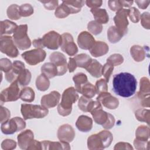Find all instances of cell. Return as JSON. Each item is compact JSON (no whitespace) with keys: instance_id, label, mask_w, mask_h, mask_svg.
<instances>
[{"instance_id":"41","label":"cell","mask_w":150,"mask_h":150,"mask_svg":"<svg viewBox=\"0 0 150 150\" xmlns=\"http://www.w3.org/2000/svg\"><path fill=\"white\" fill-rule=\"evenodd\" d=\"M8 17L12 20H18L21 16L19 12V6L16 4H12L9 6L6 10Z\"/></svg>"},{"instance_id":"39","label":"cell","mask_w":150,"mask_h":150,"mask_svg":"<svg viewBox=\"0 0 150 150\" xmlns=\"http://www.w3.org/2000/svg\"><path fill=\"white\" fill-rule=\"evenodd\" d=\"M135 115L137 120L141 122H145L149 125L150 111L148 109L139 108L135 112Z\"/></svg>"},{"instance_id":"49","label":"cell","mask_w":150,"mask_h":150,"mask_svg":"<svg viewBox=\"0 0 150 150\" xmlns=\"http://www.w3.org/2000/svg\"><path fill=\"white\" fill-rule=\"evenodd\" d=\"M13 66V63L11 61L7 58H2L0 60V68L1 71H4L5 73L9 71Z\"/></svg>"},{"instance_id":"22","label":"cell","mask_w":150,"mask_h":150,"mask_svg":"<svg viewBox=\"0 0 150 150\" xmlns=\"http://www.w3.org/2000/svg\"><path fill=\"white\" fill-rule=\"evenodd\" d=\"M43 149H70V146L69 143L63 141H41Z\"/></svg>"},{"instance_id":"21","label":"cell","mask_w":150,"mask_h":150,"mask_svg":"<svg viewBox=\"0 0 150 150\" xmlns=\"http://www.w3.org/2000/svg\"><path fill=\"white\" fill-rule=\"evenodd\" d=\"M109 50L108 45L102 41H96L93 47L89 50L90 54L95 57H98L106 54Z\"/></svg>"},{"instance_id":"27","label":"cell","mask_w":150,"mask_h":150,"mask_svg":"<svg viewBox=\"0 0 150 150\" xmlns=\"http://www.w3.org/2000/svg\"><path fill=\"white\" fill-rule=\"evenodd\" d=\"M130 53L133 59L137 62L143 61L146 56V51L139 45H134L130 49Z\"/></svg>"},{"instance_id":"1","label":"cell","mask_w":150,"mask_h":150,"mask_svg":"<svg viewBox=\"0 0 150 150\" xmlns=\"http://www.w3.org/2000/svg\"><path fill=\"white\" fill-rule=\"evenodd\" d=\"M137 85L136 78L129 73H120L113 77V91L120 97L127 98L133 96L135 93Z\"/></svg>"},{"instance_id":"47","label":"cell","mask_w":150,"mask_h":150,"mask_svg":"<svg viewBox=\"0 0 150 150\" xmlns=\"http://www.w3.org/2000/svg\"><path fill=\"white\" fill-rule=\"evenodd\" d=\"M128 17L133 23H137L140 20L141 13L135 7H131L128 9Z\"/></svg>"},{"instance_id":"20","label":"cell","mask_w":150,"mask_h":150,"mask_svg":"<svg viewBox=\"0 0 150 150\" xmlns=\"http://www.w3.org/2000/svg\"><path fill=\"white\" fill-rule=\"evenodd\" d=\"M77 128L83 132H87L90 131L93 127V120L84 115L79 116L76 122Z\"/></svg>"},{"instance_id":"26","label":"cell","mask_w":150,"mask_h":150,"mask_svg":"<svg viewBox=\"0 0 150 150\" xmlns=\"http://www.w3.org/2000/svg\"><path fill=\"white\" fill-rule=\"evenodd\" d=\"M103 66L96 59H92L89 65L85 69L93 77H100L102 76Z\"/></svg>"},{"instance_id":"59","label":"cell","mask_w":150,"mask_h":150,"mask_svg":"<svg viewBox=\"0 0 150 150\" xmlns=\"http://www.w3.org/2000/svg\"><path fill=\"white\" fill-rule=\"evenodd\" d=\"M67 67H68V69H69V71L70 73L73 72L75 70V69L77 68V64H76V61L73 57L69 58V60L67 63Z\"/></svg>"},{"instance_id":"48","label":"cell","mask_w":150,"mask_h":150,"mask_svg":"<svg viewBox=\"0 0 150 150\" xmlns=\"http://www.w3.org/2000/svg\"><path fill=\"white\" fill-rule=\"evenodd\" d=\"M114 70V66L110 64L106 63L102 68V75L104 76V79L108 83L109 81L111 75L112 74Z\"/></svg>"},{"instance_id":"17","label":"cell","mask_w":150,"mask_h":150,"mask_svg":"<svg viewBox=\"0 0 150 150\" xmlns=\"http://www.w3.org/2000/svg\"><path fill=\"white\" fill-rule=\"evenodd\" d=\"M18 144L22 149H28L34 141V134L30 129H26L18 135Z\"/></svg>"},{"instance_id":"62","label":"cell","mask_w":150,"mask_h":150,"mask_svg":"<svg viewBox=\"0 0 150 150\" xmlns=\"http://www.w3.org/2000/svg\"><path fill=\"white\" fill-rule=\"evenodd\" d=\"M33 45L34 46V47H35L36 48H40V49H43V43H42V38H38L36 39H34L32 42Z\"/></svg>"},{"instance_id":"19","label":"cell","mask_w":150,"mask_h":150,"mask_svg":"<svg viewBox=\"0 0 150 150\" xmlns=\"http://www.w3.org/2000/svg\"><path fill=\"white\" fill-rule=\"evenodd\" d=\"M25 69V66L23 62L20 60L14 61L12 69L5 73V79L11 83L16 81L19 74Z\"/></svg>"},{"instance_id":"50","label":"cell","mask_w":150,"mask_h":150,"mask_svg":"<svg viewBox=\"0 0 150 150\" xmlns=\"http://www.w3.org/2000/svg\"><path fill=\"white\" fill-rule=\"evenodd\" d=\"M142 26L146 29H150V15L148 12H143L140 16Z\"/></svg>"},{"instance_id":"34","label":"cell","mask_w":150,"mask_h":150,"mask_svg":"<svg viewBox=\"0 0 150 150\" xmlns=\"http://www.w3.org/2000/svg\"><path fill=\"white\" fill-rule=\"evenodd\" d=\"M36 87L39 91H46L50 86V81L49 78L43 74H40L36 80Z\"/></svg>"},{"instance_id":"5","label":"cell","mask_w":150,"mask_h":150,"mask_svg":"<svg viewBox=\"0 0 150 150\" xmlns=\"http://www.w3.org/2000/svg\"><path fill=\"white\" fill-rule=\"evenodd\" d=\"M28 25L26 24L18 26L13 34L15 44L20 50L28 49L31 46V41L28 35Z\"/></svg>"},{"instance_id":"31","label":"cell","mask_w":150,"mask_h":150,"mask_svg":"<svg viewBox=\"0 0 150 150\" xmlns=\"http://www.w3.org/2000/svg\"><path fill=\"white\" fill-rule=\"evenodd\" d=\"M93 103L94 101L91 98L82 96L79 99L78 107L83 112H90Z\"/></svg>"},{"instance_id":"56","label":"cell","mask_w":150,"mask_h":150,"mask_svg":"<svg viewBox=\"0 0 150 150\" xmlns=\"http://www.w3.org/2000/svg\"><path fill=\"white\" fill-rule=\"evenodd\" d=\"M115 122V118H114V116L112 114L108 113V119H107L106 122L104 124H103L102 125V127L104 128H105V129H111L114 126Z\"/></svg>"},{"instance_id":"58","label":"cell","mask_w":150,"mask_h":150,"mask_svg":"<svg viewBox=\"0 0 150 150\" xmlns=\"http://www.w3.org/2000/svg\"><path fill=\"white\" fill-rule=\"evenodd\" d=\"M114 150L118 149H133L132 146L128 142H120L115 144V146L114 147Z\"/></svg>"},{"instance_id":"60","label":"cell","mask_w":150,"mask_h":150,"mask_svg":"<svg viewBox=\"0 0 150 150\" xmlns=\"http://www.w3.org/2000/svg\"><path fill=\"white\" fill-rule=\"evenodd\" d=\"M135 3L137 4L138 6L140 8V9H146L149 3H150V1H145V0H137V1H135Z\"/></svg>"},{"instance_id":"11","label":"cell","mask_w":150,"mask_h":150,"mask_svg":"<svg viewBox=\"0 0 150 150\" xmlns=\"http://www.w3.org/2000/svg\"><path fill=\"white\" fill-rule=\"evenodd\" d=\"M43 47L51 50H56L60 47L62 42V37L59 33L52 30L43 36L42 38Z\"/></svg>"},{"instance_id":"54","label":"cell","mask_w":150,"mask_h":150,"mask_svg":"<svg viewBox=\"0 0 150 150\" xmlns=\"http://www.w3.org/2000/svg\"><path fill=\"white\" fill-rule=\"evenodd\" d=\"M40 2L43 4L44 7L47 10H53L56 9L58 6V1L53 0V1H40Z\"/></svg>"},{"instance_id":"43","label":"cell","mask_w":150,"mask_h":150,"mask_svg":"<svg viewBox=\"0 0 150 150\" xmlns=\"http://www.w3.org/2000/svg\"><path fill=\"white\" fill-rule=\"evenodd\" d=\"M87 29L91 35H97L102 32L103 26L96 21H91L88 22Z\"/></svg>"},{"instance_id":"3","label":"cell","mask_w":150,"mask_h":150,"mask_svg":"<svg viewBox=\"0 0 150 150\" xmlns=\"http://www.w3.org/2000/svg\"><path fill=\"white\" fill-rule=\"evenodd\" d=\"M113 139V135L108 130L90 135L87 139V147L90 150L103 149L108 147Z\"/></svg>"},{"instance_id":"61","label":"cell","mask_w":150,"mask_h":150,"mask_svg":"<svg viewBox=\"0 0 150 150\" xmlns=\"http://www.w3.org/2000/svg\"><path fill=\"white\" fill-rule=\"evenodd\" d=\"M28 149H33H33H38V150L43 149L42 142L35 139L33 143L29 146Z\"/></svg>"},{"instance_id":"4","label":"cell","mask_w":150,"mask_h":150,"mask_svg":"<svg viewBox=\"0 0 150 150\" xmlns=\"http://www.w3.org/2000/svg\"><path fill=\"white\" fill-rule=\"evenodd\" d=\"M21 112L25 120L32 118H42L46 117L48 113V108L42 105L30 104H21Z\"/></svg>"},{"instance_id":"28","label":"cell","mask_w":150,"mask_h":150,"mask_svg":"<svg viewBox=\"0 0 150 150\" xmlns=\"http://www.w3.org/2000/svg\"><path fill=\"white\" fill-rule=\"evenodd\" d=\"M90 113L93 117L94 122L97 124L103 125L106 122L108 119V113L103 110L102 108L96 109L90 112Z\"/></svg>"},{"instance_id":"14","label":"cell","mask_w":150,"mask_h":150,"mask_svg":"<svg viewBox=\"0 0 150 150\" xmlns=\"http://www.w3.org/2000/svg\"><path fill=\"white\" fill-rule=\"evenodd\" d=\"M96 100L100 102L104 107L110 110L116 109L119 105L118 99L112 96L108 91L98 94Z\"/></svg>"},{"instance_id":"7","label":"cell","mask_w":150,"mask_h":150,"mask_svg":"<svg viewBox=\"0 0 150 150\" xmlns=\"http://www.w3.org/2000/svg\"><path fill=\"white\" fill-rule=\"evenodd\" d=\"M0 50L10 57H16L19 55L18 47L14 43L13 37L11 36H1Z\"/></svg>"},{"instance_id":"36","label":"cell","mask_w":150,"mask_h":150,"mask_svg":"<svg viewBox=\"0 0 150 150\" xmlns=\"http://www.w3.org/2000/svg\"><path fill=\"white\" fill-rule=\"evenodd\" d=\"M73 80L75 85L74 88L79 93H80L82 86L88 81L87 76L83 73H79L75 74L73 77Z\"/></svg>"},{"instance_id":"35","label":"cell","mask_w":150,"mask_h":150,"mask_svg":"<svg viewBox=\"0 0 150 150\" xmlns=\"http://www.w3.org/2000/svg\"><path fill=\"white\" fill-rule=\"evenodd\" d=\"M35 94L34 90L29 87L23 88L20 92L19 98L25 102H32L35 99Z\"/></svg>"},{"instance_id":"37","label":"cell","mask_w":150,"mask_h":150,"mask_svg":"<svg viewBox=\"0 0 150 150\" xmlns=\"http://www.w3.org/2000/svg\"><path fill=\"white\" fill-rule=\"evenodd\" d=\"M122 37L115 26H111L108 28L107 30V38L111 43L118 42Z\"/></svg>"},{"instance_id":"64","label":"cell","mask_w":150,"mask_h":150,"mask_svg":"<svg viewBox=\"0 0 150 150\" xmlns=\"http://www.w3.org/2000/svg\"><path fill=\"white\" fill-rule=\"evenodd\" d=\"M122 7H127V8H131V5L133 4V1H120Z\"/></svg>"},{"instance_id":"55","label":"cell","mask_w":150,"mask_h":150,"mask_svg":"<svg viewBox=\"0 0 150 150\" xmlns=\"http://www.w3.org/2000/svg\"><path fill=\"white\" fill-rule=\"evenodd\" d=\"M108 4L110 9L114 12H117L122 9V6L120 1H108Z\"/></svg>"},{"instance_id":"12","label":"cell","mask_w":150,"mask_h":150,"mask_svg":"<svg viewBox=\"0 0 150 150\" xmlns=\"http://www.w3.org/2000/svg\"><path fill=\"white\" fill-rule=\"evenodd\" d=\"M49 59L57 68V76L64 75L68 69L66 57L59 52H54L50 54Z\"/></svg>"},{"instance_id":"40","label":"cell","mask_w":150,"mask_h":150,"mask_svg":"<svg viewBox=\"0 0 150 150\" xmlns=\"http://www.w3.org/2000/svg\"><path fill=\"white\" fill-rule=\"evenodd\" d=\"M31 73L30 71L26 69H23L19 74L17 81L21 86H26L29 84L31 80Z\"/></svg>"},{"instance_id":"32","label":"cell","mask_w":150,"mask_h":150,"mask_svg":"<svg viewBox=\"0 0 150 150\" xmlns=\"http://www.w3.org/2000/svg\"><path fill=\"white\" fill-rule=\"evenodd\" d=\"M149 127L144 125L139 126L135 131V139L143 141H149Z\"/></svg>"},{"instance_id":"33","label":"cell","mask_w":150,"mask_h":150,"mask_svg":"<svg viewBox=\"0 0 150 150\" xmlns=\"http://www.w3.org/2000/svg\"><path fill=\"white\" fill-rule=\"evenodd\" d=\"M74 59L76 61L77 66L86 69L92 61L91 57L86 53H81L74 56Z\"/></svg>"},{"instance_id":"38","label":"cell","mask_w":150,"mask_h":150,"mask_svg":"<svg viewBox=\"0 0 150 150\" xmlns=\"http://www.w3.org/2000/svg\"><path fill=\"white\" fill-rule=\"evenodd\" d=\"M80 94L86 97L90 98H93L96 94L95 86L87 81L82 86Z\"/></svg>"},{"instance_id":"2","label":"cell","mask_w":150,"mask_h":150,"mask_svg":"<svg viewBox=\"0 0 150 150\" xmlns=\"http://www.w3.org/2000/svg\"><path fill=\"white\" fill-rule=\"evenodd\" d=\"M77 92L73 87H69L63 91L61 102L57 106V112L60 115L65 117L71 114L73 104L79 98Z\"/></svg>"},{"instance_id":"8","label":"cell","mask_w":150,"mask_h":150,"mask_svg":"<svg viewBox=\"0 0 150 150\" xmlns=\"http://www.w3.org/2000/svg\"><path fill=\"white\" fill-rule=\"evenodd\" d=\"M129 10L128 9H121L116 12V15L114 17V22L115 27L117 28L120 33L124 36L128 32V16Z\"/></svg>"},{"instance_id":"10","label":"cell","mask_w":150,"mask_h":150,"mask_svg":"<svg viewBox=\"0 0 150 150\" xmlns=\"http://www.w3.org/2000/svg\"><path fill=\"white\" fill-rule=\"evenodd\" d=\"M18 82L15 81L6 88L3 90L0 94V100L1 105L3 103L15 101L19 98L20 90Z\"/></svg>"},{"instance_id":"45","label":"cell","mask_w":150,"mask_h":150,"mask_svg":"<svg viewBox=\"0 0 150 150\" xmlns=\"http://www.w3.org/2000/svg\"><path fill=\"white\" fill-rule=\"evenodd\" d=\"M33 6L29 4H24L19 6V12L21 17H28L33 13Z\"/></svg>"},{"instance_id":"13","label":"cell","mask_w":150,"mask_h":150,"mask_svg":"<svg viewBox=\"0 0 150 150\" xmlns=\"http://www.w3.org/2000/svg\"><path fill=\"white\" fill-rule=\"evenodd\" d=\"M62 42L61 49L62 51L70 56L75 55L78 52V48L74 42L73 38L69 33H64L62 35Z\"/></svg>"},{"instance_id":"44","label":"cell","mask_w":150,"mask_h":150,"mask_svg":"<svg viewBox=\"0 0 150 150\" xmlns=\"http://www.w3.org/2000/svg\"><path fill=\"white\" fill-rule=\"evenodd\" d=\"M124 62L123 56L119 53H114L110 56L107 59V63L114 66H117L122 64Z\"/></svg>"},{"instance_id":"9","label":"cell","mask_w":150,"mask_h":150,"mask_svg":"<svg viewBox=\"0 0 150 150\" xmlns=\"http://www.w3.org/2000/svg\"><path fill=\"white\" fill-rule=\"evenodd\" d=\"M21 56L28 64L35 66L45 59L46 53L43 49L36 48L23 52Z\"/></svg>"},{"instance_id":"6","label":"cell","mask_w":150,"mask_h":150,"mask_svg":"<svg viewBox=\"0 0 150 150\" xmlns=\"http://www.w3.org/2000/svg\"><path fill=\"white\" fill-rule=\"evenodd\" d=\"M25 127L26 122L25 120L21 117H15L2 123L1 130L4 134L11 135L17 131L23 130Z\"/></svg>"},{"instance_id":"30","label":"cell","mask_w":150,"mask_h":150,"mask_svg":"<svg viewBox=\"0 0 150 150\" xmlns=\"http://www.w3.org/2000/svg\"><path fill=\"white\" fill-rule=\"evenodd\" d=\"M62 2L64 3L69 8L71 14L79 12L85 4L84 1L81 0L63 1Z\"/></svg>"},{"instance_id":"16","label":"cell","mask_w":150,"mask_h":150,"mask_svg":"<svg viewBox=\"0 0 150 150\" xmlns=\"http://www.w3.org/2000/svg\"><path fill=\"white\" fill-rule=\"evenodd\" d=\"M60 97V94L58 91H52L42 97L41 105L46 108H53L59 104Z\"/></svg>"},{"instance_id":"53","label":"cell","mask_w":150,"mask_h":150,"mask_svg":"<svg viewBox=\"0 0 150 150\" xmlns=\"http://www.w3.org/2000/svg\"><path fill=\"white\" fill-rule=\"evenodd\" d=\"M134 146L135 149L139 150L149 149V141H143L135 139L134 141Z\"/></svg>"},{"instance_id":"23","label":"cell","mask_w":150,"mask_h":150,"mask_svg":"<svg viewBox=\"0 0 150 150\" xmlns=\"http://www.w3.org/2000/svg\"><path fill=\"white\" fill-rule=\"evenodd\" d=\"M0 25V33L1 36L13 33L18 27L16 23L8 19L1 21Z\"/></svg>"},{"instance_id":"29","label":"cell","mask_w":150,"mask_h":150,"mask_svg":"<svg viewBox=\"0 0 150 150\" xmlns=\"http://www.w3.org/2000/svg\"><path fill=\"white\" fill-rule=\"evenodd\" d=\"M41 72L49 79H52L57 76V68L53 63L47 62L41 67Z\"/></svg>"},{"instance_id":"25","label":"cell","mask_w":150,"mask_h":150,"mask_svg":"<svg viewBox=\"0 0 150 150\" xmlns=\"http://www.w3.org/2000/svg\"><path fill=\"white\" fill-rule=\"evenodd\" d=\"M96 22L100 24H105L109 21V16L105 9L93 8L90 10Z\"/></svg>"},{"instance_id":"51","label":"cell","mask_w":150,"mask_h":150,"mask_svg":"<svg viewBox=\"0 0 150 150\" xmlns=\"http://www.w3.org/2000/svg\"><path fill=\"white\" fill-rule=\"evenodd\" d=\"M16 147V142L11 139H4L1 143V148L4 150H12Z\"/></svg>"},{"instance_id":"46","label":"cell","mask_w":150,"mask_h":150,"mask_svg":"<svg viewBox=\"0 0 150 150\" xmlns=\"http://www.w3.org/2000/svg\"><path fill=\"white\" fill-rule=\"evenodd\" d=\"M96 94H99L100 93L107 92L108 91V86L107 82L104 79H101L97 80L95 85Z\"/></svg>"},{"instance_id":"57","label":"cell","mask_w":150,"mask_h":150,"mask_svg":"<svg viewBox=\"0 0 150 150\" xmlns=\"http://www.w3.org/2000/svg\"><path fill=\"white\" fill-rule=\"evenodd\" d=\"M86 5L91 9L93 8H97L100 7L102 5L103 1L101 0H87L85 1Z\"/></svg>"},{"instance_id":"63","label":"cell","mask_w":150,"mask_h":150,"mask_svg":"<svg viewBox=\"0 0 150 150\" xmlns=\"http://www.w3.org/2000/svg\"><path fill=\"white\" fill-rule=\"evenodd\" d=\"M142 106L145 107H149L150 105V98L149 97H146L145 98H143L141 100V103Z\"/></svg>"},{"instance_id":"15","label":"cell","mask_w":150,"mask_h":150,"mask_svg":"<svg viewBox=\"0 0 150 150\" xmlns=\"http://www.w3.org/2000/svg\"><path fill=\"white\" fill-rule=\"evenodd\" d=\"M75 135L76 133L74 128L70 125L67 124L60 126L57 133V138L59 141L68 143L73 141Z\"/></svg>"},{"instance_id":"42","label":"cell","mask_w":150,"mask_h":150,"mask_svg":"<svg viewBox=\"0 0 150 150\" xmlns=\"http://www.w3.org/2000/svg\"><path fill=\"white\" fill-rule=\"evenodd\" d=\"M70 13V11L69 8L62 2V4L59 5L55 9L54 15L58 18H64L68 16Z\"/></svg>"},{"instance_id":"18","label":"cell","mask_w":150,"mask_h":150,"mask_svg":"<svg viewBox=\"0 0 150 150\" xmlns=\"http://www.w3.org/2000/svg\"><path fill=\"white\" fill-rule=\"evenodd\" d=\"M95 42L96 40L93 36L87 31H83L80 33L77 38V44L79 46L84 50H90Z\"/></svg>"},{"instance_id":"24","label":"cell","mask_w":150,"mask_h":150,"mask_svg":"<svg viewBox=\"0 0 150 150\" xmlns=\"http://www.w3.org/2000/svg\"><path fill=\"white\" fill-rule=\"evenodd\" d=\"M150 82L146 77H142L139 81V91L138 93V97L142 100L149 97Z\"/></svg>"},{"instance_id":"52","label":"cell","mask_w":150,"mask_h":150,"mask_svg":"<svg viewBox=\"0 0 150 150\" xmlns=\"http://www.w3.org/2000/svg\"><path fill=\"white\" fill-rule=\"evenodd\" d=\"M11 117L10 111L6 107H3L2 105L0 107V121L3 123L9 120Z\"/></svg>"}]
</instances>
